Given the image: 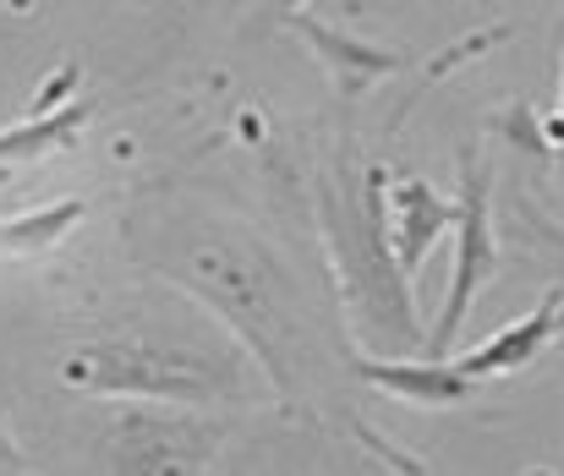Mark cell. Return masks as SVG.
Returning a JSON list of instances; mask_svg holds the SVG:
<instances>
[{
    "mask_svg": "<svg viewBox=\"0 0 564 476\" xmlns=\"http://www.w3.org/2000/svg\"><path fill=\"white\" fill-rule=\"evenodd\" d=\"M383 170H340L324 181L318 208H324V236L329 258L346 280V296L357 302L362 328L383 339V350H405L422 339V323L411 307V280L394 263L389 247V214H383Z\"/></svg>",
    "mask_w": 564,
    "mask_h": 476,
    "instance_id": "cell-1",
    "label": "cell"
},
{
    "mask_svg": "<svg viewBox=\"0 0 564 476\" xmlns=\"http://www.w3.org/2000/svg\"><path fill=\"white\" fill-rule=\"evenodd\" d=\"M61 378L83 394H132V400H241V367L230 350L208 356L203 345L154 339H94L61 361Z\"/></svg>",
    "mask_w": 564,
    "mask_h": 476,
    "instance_id": "cell-2",
    "label": "cell"
},
{
    "mask_svg": "<svg viewBox=\"0 0 564 476\" xmlns=\"http://www.w3.org/2000/svg\"><path fill=\"white\" fill-rule=\"evenodd\" d=\"M219 428L187 422V416H160V411H132L116 439H110V472L116 476H203L219 455Z\"/></svg>",
    "mask_w": 564,
    "mask_h": 476,
    "instance_id": "cell-3",
    "label": "cell"
},
{
    "mask_svg": "<svg viewBox=\"0 0 564 476\" xmlns=\"http://www.w3.org/2000/svg\"><path fill=\"white\" fill-rule=\"evenodd\" d=\"M455 280H449V302H444V317L427 339L433 361L449 356L460 323L471 313V296L494 280V219H488V175L477 170V159L466 154V170H460V203H455Z\"/></svg>",
    "mask_w": 564,
    "mask_h": 476,
    "instance_id": "cell-4",
    "label": "cell"
},
{
    "mask_svg": "<svg viewBox=\"0 0 564 476\" xmlns=\"http://www.w3.org/2000/svg\"><path fill=\"white\" fill-rule=\"evenodd\" d=\"M285 28L318 55V66L329 72V83H335L346 99H362L378 77L400 72V55H394V50H383L373 39H357V33H340V28H329L324 17H313V11H291Z\"/></svg>",
    "mask_w": 564,
    "mask_h": 476,
    "instance_id": "cell-5",
    "label": "cell"
},
{
    "mask_svg": "<svg viewBox=\"0 0 564 476\" xmlns=\"http://www.w3.org/2000/svg\"><path fill=\"white\" fill-rule=\"evenodd\" d=\"M383 214H389V247H394L405 280L427 263L433 241L455 225V203L438 197V186H427L416 175H394L383 186Z\"/></svg>",
    "mask_w": 564,
    "mask_h": 476,
    "instance_id": "cell-6",
    "label": "cell"
},
{
    "mask_svg": "<svg viewBox=\"0 0 564 476\" xmlns=\"http://www.w3.org/2000/svg\"><path fill=\"white\" fill-rule=\"evenodd\" d=\"M564 296L560 291H549L532 313L521 317V323H510V328H499L488 345H477V350H466L455 367L477 383V378H499V372H516V367H527L554 334L564 328V307H560Z\"/></svg>",
    "mask_w": 564,
    "mask_h": 476,
    "instance_id": "cell-7",
    "label": "cell"
},
{
    "mask_svg": "<svg viewBox=\"0 0 564 476\" xmlns=\"http://www.w3.org/2000/svg\"><path fill=\"white\" fill-rule=\"evenodd\" d=\"M357 372H362V383H373V389L394 394V400H411V405H460V400H471V378L460 367H449V361H433V356L427 361L357 356Z\"/></svg>",
    "mask_w": 564,
    "mask_h": 476,
    "instance_id": "cell-8",
    "label": "cell"
},
{
    "mask_svg": "<svg viewBox=\"0 0 564 476\" xmlns=\"http://www.w3.org/2000/svg\"><path fill=\"white\" fill-rule=\"evenodd\" d=\"M88 116H94V105H88V99H72V105H61L55 116H28V121L6 127V132H0V164H33V159L77 143V132L88 127Z\"/></svg>",
    "mask_w": 564,
    "mask_h": 476,
    "instance_id": "cell-9",
    "label": "cell"
},
{
    "mask_svg": "<svg viewBox=\"0 0 564 476\" xmlns=\"http://www.w3.org/2000/svg\"><path fill=\"white\" fill-rule=\"evenodd\" d=\"M88 214V203L83 197H61V203H50V208H33V214H11V219H0V247L6 252H17V258H44L66 230H77V219Z\"/></svg>",
    "mask_w": 564,
    "mask_h": 476,
    "instance_id": "cell-10",
    "label": "cell"
},
{
    "mask_svg": "<svg viewBox=\"0 0 564 476\" xmlns=\"http://www.w3.org/2000/svg\"><path fill=\"white\" fill-rule=\"evenodd\" d=\"M247 6H258L263 17H291V11H307L313 0H247Z\"/></svg>",
    "mask_w": 564,
    "mask_h": 476,
    "instance_id": "cell-11",
    "label": "cell"
},
{
    "mask_svg": "<svg viewBox=\"0 0 564 476\" xmlns=\"http://www.w3.org/2000/svg\"><path fill=\"white\" fill-rule=\"evenodd\" d=\"M0 466H6V472L22 466V455H17V444H11V433H6V416H0Z\"/></svg>",
    "mask_w": 564,
    "mask_h": 476,
    "instance_id": "cell-12",
    "label": "cell"
}]
</instances>
